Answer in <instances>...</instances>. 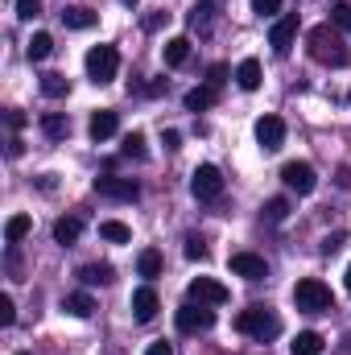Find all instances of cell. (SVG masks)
Segmentation results:
<instances>
[{
    "label": "cell",
    "instance_id": "obj_23",
    "mask_svg": "<svg viewBox=\"0 0 351 355\" xmlns=\"http://www.w3.org/2000/svg\"><path fill=\"white\" fill-rule=\"evenodd\" d=\"M99 236H103L108 244H128V240H132L128 223H120V219H103V223H99Z\"/></svg>",
    "mask_w": 351,
    "mask_h": 355
},
{
    "label": "cell",
    "instance_id": "obj_39",
    "mask_svg": "<svg viewBox=\"0 0 351 355\" xmlns=\"http://www.w3.org/2000/svg\"><path fill=\"white\" fill-rule=\"evenodd\" d=\"M339 186H343V190H351V166H343V170H339Z\"/></svg>",
    "mask_w": 351,
    "mask_h": 355
},
{
    "label": "cell",
    "instance_id": "obj_16",
    "mask_svg": "<svg viewBox=\"0 0 351 355\" xmlns=\"http://www.w3.org/2000/svg\"><path fill=\"white\" fill-rule=\"evenodd\" d=\"M79 281H83V285H112V281H116V268L103 265V261H99V265H83L79 268Z\"/></svg>",
    "mask_w": 351,
    "mask_h": 355
},
{
    "label": "cell",
    "instance_id": "obj_12",
    "mask_svg": "<svg viewBox=\"0 0 351 355\" xmlns=\"http://www.w3.org/2000/svg\"><path fill=\"white\" fill-rule=\"evenodd\" d=\"M232 272L244 277V281H264L268 277V265H264V257H257V252H236L232 257Z\"/></svg>",
    "mask_w": 351,
    "mask_h": 355
},
{
    "label": "cell",
    "instance_id": "obj_2",
    "mask_svg": "<svg viewBox=\"0 0 351 355\" xmlns=\"http://www.w3.org/2000/svg\"><path fill=\"white\" fill-rule=\"evenodd\" d=\"M236 331L240 335H252V339H277L281 335V318L268 310V306H248V310H240V318H236Z\"/></svg>",
    "mask_w": 351,
    "mask_h": 355
},
{
    "label": "cell",
    "instance_id": "obj_5",
    "mask_svg": "<svg viewBox=\"0 0 351 355\" xmlns=\"http://www.w3.org/2000/svg\"><path fill=\"white\" fill-rule=\"evenodd\" d=\"M190 194H194L198 202H215V198L223 194V174H219V166H198V170L190 174Z\"/></svg>",
    "mask_w": 351,
    "mask_h": 355
},
{
    "label": "cell",
    "instance_id": "obj_33",
    "mask_svg": "<svg viewBox=\"0 0 351 355\" xmlns=\"http://www.w3.org/2000/svg\"><path fill=\"white\" fill-rule=\"evenodd\" d=\"M17 17H21V21L42 17V0H17Z\"/></svg>",
    "mask_w": 351,
    "mask_h": 355
},
{
    "label": "cell",
    "instance_id": "obj_4",
    "mask_svg": "<svg viewBox=\"0 0 351 355\" xmlns=\"http://www.w3.org/2000/svg\"><path fill=\"white\" fill-rule=\"evenodd\" d=\"M116 71H120V54H116V46H91V50H87L91 83H112V79H116Z\"/></svg>",
    "mask_w": 351,
    "mask_h": 355
},
{
    "label": "cell",
    "instance_id": "obj_11",
    "mask_svg": "<svg viewBox=\"0 0 351 355\" xmlns=\"http://www.w3.org/2000/svg\"><path fill=\"white\" fill-rule=\"evenodd\" d=\"M257 141H261L264 153H277L285 145V120L281 116H261L257 120Z\"/></svg>",
    "mask_w": 351,
    "mask_h": 355
},
{
    "label": "cell",
    "instance_id": "obj_24",
    "mask_svg": "<svg viewBox=\"0 0 351 355\" xmlns=\"http://www.w3.org/2000/svg\"><path fill=\"white\" fill-rule=\"evenodd\" d=\"M137 272H141L145 281H153V277H162V252H157V248H145V252L137 257Z\"/></svg>",
    "mask_w": 351,
    "mask_h": 355
},
{
    "label": "cell",
    "instance_id": "obj_34",
    "mask_svg": "<svg viewBox=\"0 0 351 355\" xmlns=\"http://www.w3.org/2000/svg\"><path fill=\"white\" fill-rule=\"evenodd\" d=\"M228 75H232V71H228V67H223V62H215V67H211V71H207V87H223V83H228Z\"/></svg>",
    "mask_w": 351,
    "mask_h": 355
},
{
    "label": "cell",
    "instance_id": "obj_41",
    "mask_svg": "<svg viewBox=\"0 0 351 355\" xmlns=\"http://www.w3.org/2000/svg\"><path fill=\"white\" fill-rule=\"evenodd\" d=\"M343 285H348V293H351V265H348V272H343Z\"/></svg>",
    "mask_w": 351,
    "mask_h": 355
},
{
    "label": "cell",
    "instance_id": "obj_31",
    "mask_svg": "<svg viewBox=\"0 0 351 355\" xmlns=\"http://www.w3.org/2000/svg\"><path fill=\"white\" fill-rule=\"evenodd\" d=\"M124 157H145V137L141 132H128L124 137Z\"/></svg>",
    "mask_w": 351,
    "mask_h": 355
},
{
    "label": "cell",
    "instance_id": "obj_1",
    "mask_svg": "<svg viewBox=\"0 0 351 355\" xmlns=\"http://www.w3.org/2000/svg\"><path fill=\"white\" fill-rule=\"evenodd\" d=\"M306 46H310V58L323 62V67H348V58H351L343 33H339L331 21H327V25H314V29L306 33Z\"/></svg>",
    "mask_w": 351,
    "mask_h": 355
},
{
    "label": "cell",
    "instance_id": "obj_3",
    "mask_svg": "<svg viewBox=\"0 0 351 355\" xmlns=\"http://www.w3.org/2000/svg\"><path fill=\"white\" fill-rule=\"evenodd\" d=\"M293 302H298V310H306V314H323V310L335 306L331 289H327L318 277H302V281L293 285Z\"/></svg>",
    "mask_w": 351,
    "mask_h": 355
},
{
    "label": "cell",
    "instance_id": "obj_15",
    "mask_svg": "<svg viewBox=\"0 0 351 355\" xmlns=\"http://www.w3.org/2000/svg\"><path fill=\"white\" fill-rule=\"evenodd\" d=\"M79 236H83V219H79V215H62V219L54 223V244L71 248V244H75Z\"/></svg>",
    "mask_w": 351,
    "mask_h": 355
},
{
    "label": "cell",
    "instance_id": "obj_38",
    "mask_svg": "<svg viewBox=\"0 0 351 355\" xmlns=\"http://www.w3.org/2000/svg\"><path fill=\"white\" fill-rule=\"evenodd\" d=\"M145 355H174V347H170L166 339H157V343H149V347H145Z\"/></svg>",
    "mask_w": 351,
    "mask_h": 355
},
{
    "label": "cell",
    "instance_id": "obj_22",
    "mask_svg": "<svg viewBox=\"0 0 351 355\" xmlns=\"http://www.w3.org/2000/svg\"><path fill=\"white\" fill-rule=\"evenodd\" d=\"M215 95H219L215 87H194V91H186L182 103H186V112H207V107L215 103Z\"/></svg>",
    "mask_w": 351,
    "mask_h": 355
},
{
    "label": "cell",
    "instance_id": "obj_26",
    "mask_svg": "<svg viewBox=\"0 0 351 355\" xmlns=\"http://www.w3.org/2000/svg\"><path fill=\"white\" fill-rule=\"evenodd\" d=\"M50 50H54V37H50V33H33V37H29V46H25L29 62H42V58H50Z\"/></svg>",
    "mask_w": 351,
    "mask_h": 355
},
{
    "label": "cell",
    "instance_id": "obj_29",
    "mask_svg": "<svg viewBox=\"0 0 351 355\" xmlns=\"http://www.w3.org/2000/svg\"><path fill=\"white\" fill-rule=\"evenodd\" d=\"M261 211H264L268 223H285V219H289V198H268Z\"/></svg>",
    "mask_w": 351,
    "mask_h": 355
},
{
    "label": "cell",
    "instance_id": "obj_36",
    "mask_svg": "<svg viewBox=\"0 0 351 355\" xmlns=\"http://www.w3.org/2000/svg\"><path fill=\"white\" fill-rule=\"evenodd\" d=\"M252 12L257 17H277L281 12V0H252Z\"/></svg>",
    "mask_w": 351,
    "mask_h": 355
},
{
    "label": "cell",
    "instance_id": "obj_42",
    "mask_svg": "<svg viewBox=\"0 0 351 355\" xmlns=\"http://www.w3.org/2000/svg\"><path fill=\"white\" fill-rule=\"evenodd\" d=\"M120 4H124V8H137V4H141V0H120Z\"/></svg>",
    "mask_w": 351,
    "mask_h": 355
},
{
    "label": "cell",
    "instance_id": "obj_30",
    "mask_svg": "<svg viewBox=\"0 0 351 355\" xmlns=\"http://www.w3.org/2000/svg\"><path fill=\"white\" fill-rule=\"evenodd\" d=\"M331 25H335L339 33H351V4H343V0H339V4L331 8Z\"/></svg>",
    "mask_w": 351,
    "mask_h": 355
},
{
    "label": "cell",
    "instance_id": "obj_21",
    "mask_svg": "<svg viewBox=\"0 0 351 355\" xmlns=\"http://www.w3.org/2000/svg\"><path fill=\"white\" fill-rule=\"evenodd\" d=\"M62 25H71V29H91V25H95V12L83 8V4H71V8H62Z\"/></svg>",
    "mask_w": 351,
    "mask_h": 355
},
{
    "label": "cell",
    "instance_id": "obj_8",
    "mask_svg": "<svg viewBox=\"0 0 351 355\" xmlns=\"http://www.w3.org/2000/svg\"><path fill=\"white\" fill-rule=\"evenodd\" d=\"M186 297L198 302V306H223L228 302V285H219L215 277H194L186 285Z\"/></svg>",
    "mask_w": 351,
    "mask_h": 355
},
{
    "label": "cell",
    "instance_id": "obj_27",
    "mask_svg": "<svg viewBox=\"0 0 351 355\" xmlns=\"http://www.w3.org/2000/svg\"><path fill=\"white\" fill-rule=\"evenodd\" d=\"M323 335H314V331H302L298 339H293V355H323Z\"/></svg>",
    "mask_w": 351,
    "mask_h": 355
},
{
    "label": "cell",
    "instance_id": "obj_14",
    "mask_svg": "<svg viewBox=\"0 0 351 355\" xmlns=\"http://www.w3.org/2000/svg\"><path fill=\"white\" fill-rule=\"evenodd\" d=\"M157 310H162L157 293H153L149 285H141V289L132 293V314H137V322H153V318H157Z\"/></svg>",
    "mask_w": 351,
    "mask_h": 355
},
{
    "label": "cell",
    "instance_id": "obj_25",
    "mask_svg": "<svg viewBox=\"0 0 351 355\" xmlns=\"http://www.w3.org/2000/svg\"><path fill=\"white\" fill-rule=\"evenodd\" d=\"M162 54H166V67H182V62L190 58V42H186V37H170V42L162 46Z\"/></svg>",
    "mask_w": 351,
    "mask_h": 355
},
{
    "label": "cell",
    "instance_id": "obj_43",
    "mask_svg": "<svg viewBox=\"0 0 351 355\" xmlns=\"http://www.w3.org/2000/svg\"><path fill=\"white\" fill-rule=\"evenodd\" d=\"M348 99H351V95H348Z\"/></svg>",
    "mask_w": 351,
    "mask_h": 355
},
{
    "label": "cell",
    "instance_id": "obj_19",
    "mask_svg": "<svg viewBox=\"0 0 351 355\" xmlns=\"http://www.w3.org/2000/svg\"><path fill=\"white\" fill-rule=\"evenodd\" d=\"M29 232H33V219H29V215H12V219L4 223V244H21Z\"/></svg>",
    "mask_w": 351,
    "mask_h": 355
},
{
    "label": "cell",
    "instance_id": "obj_18",
    "mask_svg": "<svg viewBox=\"0 0 351 355\" xmlns=\"http://www.w3.org/2000/svg\"><path fill=\"white\" fill-rule=\"evenodd\" d=\"M42 132H46L50 141H62V137L71 132V120H67L62 112H46V116H42Z\"/></svg>",
    "mask_w": 351,
    "mask_h": 355
},
{
    "label": "cell",
    "instance_id": "obj_20",
    "mask_svg": "<svg viewBox=\"0 0 351 355\" xmlns=\"http://www.w3.org/2000/svg\"><path fill=\"white\" fill-rule=\"evenodd\" d=\"M62 310L75 314V318H91V314H95V297H91V293H67Z\"/></svg>",
    "mask_w": 351,
    "mask_h": 355
},
{
    "label": "cell",
    "instance_id": "obj_9",
    "mask_svg": "<svg viewBox=\"0 0 351 355\" xmlns=\"http://www.w3.org/2000/svg\"><path fill=\"white\" fill-rule=\"evenodd\" d=\"M281 182H285L289 190H298V194H314L318 174H314V166H310V162H289V166L281 170Z\"/></svg>",
    "mask_w": 351,
    "mask_h": 355
},
{
    "label": "cell",
    "instance_id": "obj_35",
    "mask_svg": "<svg viewBox=\"0 0 351 355\" xmlns=\"http://www.w3.org/2000/svg\"><path fill=\"white\" fill-rule=\"evenodd\" d=\"M186 257H190V261H207V244H203L198 236H186Z\"/></svg>",
    "mask_w": 351,
    "mask_h": 355
},
{
    "label": "cell",
    "instance_id": "obj_6",
    "mask_svg": "<svg viewBox=\"0 0 351 355\" xmlns=\"http://www.w3.org/2000/svg\"><path fill=\"white\" fill-rule=\"evenodd\" d=\"M95 194H99V198H116V202H132V198H141V186H137L132 178L99 174L95 178Z\"/></svg>",
    "mask_w": 351,
    "mask_h": 355
},
{
    "label": "cell",
    "instance_id": "obj_28",
    "mask_svg": "<svg viewBox=\"0 0 351 355\" xmlns=\"http://www.w3.org/2000/svg\"><path fill=\"white\" fill-rule=\"evenodd\" d=\"M67 91H71V79H67V75H42V95L62 99Z\"/></svg>",
    "mask_w": 351,
    "mask_h": 355
},
{
    "label": "cell",
    "instance_id": "obj_32",
    "mask_svg": "<svg viewBox=\"0 0 351 355\" xmlns=\"http://www.w3.org/2000/svg\"><path fill=\"white\" fill-rule=\"evenodd\" d=\"M12 322H17V306L8 293H0V327H12Z\"/></svg>",
    "mask_w": 351,
    "mask_h": 355
},
{
    "label": "cell",
    "instance_id": "obj_40",
    "mask_svg": "<svg viewBox=\"0 0 351 355\" xmlns=\"http://www.w3.org/2000/svg\"><path fill=\"white\" fill-rule=\"evenodd\" d=\"M178 145H182V137H178L174 128H170V132H166V149H178Z\"/></svg>",
    "mask_w": 351,
    "mask_h": 355
},
{
    "label": "cell",
    "instance_id": "obj_7",
    "mask_svg": "<svg viewBox=\"0 0 351 355\" xmlns=\"http://www.w3.org/2000/svg\"><path fill=\"white\" fill-rule=\"evenodd\" d=\"M174 322H178L182 335H198V331H211V327H215V310H207V306H198V302H186L174 314Z\"/></svg>",
    "mask_w": 351,
    "mask_h": 355
},
{
    "label": "cell",
    "instance_id": "obj_37",
    "mask_svg": "<svg viewBox=\"0 0 351 355\" xmlns=\"http://www.w3.org/2000/svg\"><path fill=\"white\" fill-rule=\"evenodd\" d=\"M343 240H348L343 232H335V236H327V240H323V252H327V257H335V252L343 248Z\"/></svg>",
    "mask_w": 351,
    "mask_h": 355
},
{
    "label": "cell",
    "instance_id": "obj_13",
    "mask_svg": "<svg viewBox=\"0 0 351 355\" xmlns=\"http://www.w3.org/2000/svg\"><path fill=\"white\" fill-rule=\"evenodd\" d=\"M116 128H120V116L112 112V107H99V112H91V141H108V137H116Z\"/></svg>",
    "mask_w": 351,
    "mask_h": 355
},
{
    "label": "cell",
    "instance_id": "obj_17",
    "mask_svg": "<svg viewBox=\"0 0 351 355\" xmlns=\"http://www.w3.org/2000/svg\"><path fill=\"white\" fill-rule=\"evenodd\" d=\"M236 83L244 91H257L261 87V62H257V58H244V62L236 67Z\"/></svg>",
    "mask_w": 351,
    "mask_h": 355
},
{
    "label": "cell",
    "instance_id": "obj_10",
    "mask_svg": "<svg viewBox=\"0 0 351 355\" xmlns=\"http://www.w3.org/2000/svg\"><path fill=\"white\" fill-rule=\"evenodd\" d=\"M293 37H298V12L277 17V21H273V29H268V46H273V54H289Z\"/></svg>",
    "mask_w": 351,
    "mask_h": 355
}]
</instances>
